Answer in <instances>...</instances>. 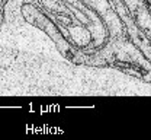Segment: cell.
Listing matches in <instances>:
<instances>
[{
	"label": "cell",
	"mask_w": 151,
	"mask_h": 140,
	"mask_svg": "<svg viewBox=\"0 0 151 140\" xmlns=\"http://www.w3.org/2000/svg\"><path fill=\"white\" fill-rule=\"evenodd\" d=\"M147 3H148V4H150V0H147Z\"/></svg>",
	"instance_id": "obj_2"
},
{
	"label": "cell",
	"mask_w": 151,
	"mask_h": 140,
	"mask_svg": "<svg viewBox=\"0 0 151 140\" xmlns=\"http://www.w3.org/2000/svg\"><path fill=\"white\" fill-rule=\"evenodd\" d=\"M1 23H3V13L0 12V25H1Z\"/></svg>",
	"instance_id": "obj_1"
}]
</instances>
